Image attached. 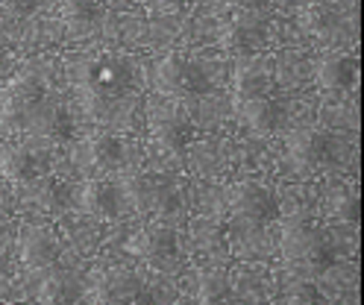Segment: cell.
I'll use <instances>...</instances> for the list:
<instances>
[{
	"instance_id": "obj_4",
	"label": "cell",
	"mask_w": 364,
	"mask_h": 305,
	"mask_svg": "<svg viewBox=\"0 0 364 305\" xmlns=\"http://www.w3.org/2000/svg\"><path fill=\"white\" fill-rule=\"evenodd\" d=\"M18 255L30 270L53 267L59 262V255H62V241L50 226L27 223L18 232Z\"/></svg>"
},
{
	"instance_id": "obj_8",
	"label": "cell",
	"mask_w": 364,
	"mask_h": 305,
	"mask_svg": "<svg viewBox=\"0 0 364 305\" xmlns=\"http://www.w3.org/2000/svg\"><path fill=\"white\" fill-rule=\"evenodd\" d=\"M129 80L132 70L118 56H100L85 68V85H91V91L100 97H118L129 88Z\"/></svg>"
},
{
	"instance_id": "obj_17",
	"label": "cell",
	"mask_w": 364,
	"mask_h": 305,
	"mask_svg": "<svg viewBox=\"0 0 364 305\" xmlns=\"http://www.w3.org/2000/svg\"><path fill=\"white\" fill-rule=\"evenodd\" d=\"M326 156V135L323 132H297L291 138V159L303 164H321Z\"/></svg>"
},
{
	"instance_id": "obj_3",
	"label": "cell",
	"mask_w": 364,
	"mask_h": 305,
	"mask_svg": "<svg viewBox=\"0 0 364 305\" xmlns=\"http://www.w3.org/2000/svg\"><path fill=\"white\" fill-rule=\"evenodd\" d=\"M230 208L238 220L256 223V226L277 220V215H279V205H277L273 191L259 182H238L230 194Z\"/></svg>"
},
{
	"instance_id": "obj_10",
	"label": "cell",
	"mask_w": 364,
	"mask_h": 305,
	"mask_svg": "<svg viewBox=\"0 0 364 305\" xmlns=\"http://www.w3.org/2000/svg\"><path fill=\"white\" fill-rule=\"evenodd\" d=\"M144 258L156 270H176L182 262L179 235L165 223L150 226L144 235Z\"/></svg>"
},
{
	"instance_id": "obj_7",
	"label": "cell",
	"mask_w": 364,
	"mask_h": 305,
	"mask_svg": "<svg viewBox=\"0 0 364 305\" xmlns=\"http://www.w3.org/2000/svg\"><path fill=\"white\" fill-rule=\"evenodd\" d=\"M80 208L97 220H118L124 215V191L106 179H91L80 188Z\"/></svg>"
},
{
	"instance_id": "obj_14",
	"label": "cell",
	"mask_w": 364,
	"mask_h": 305,
	"mask_svg": "<svg viewBox=\"0 0 364 305\" xmlns=\"http://www.w3.org/2000/svg\"><path fill=\"white\" fill-rule=\"evenodd\" d=\"M150 129H153L159 144H165L168 150H182L194 135L191 124L186 121V114H182L176 106L153 112L150 114Z\"/></svg>"
},
{
	"instance_id": "obj_1",
	"label": "cell",
	"mask_w": 364,
	"mask_h": 305,
	"mask_svg": "<svg viewBox=\"0 0 364 305\" xmlns=\"http://www.w3.org/2000/svg\"><path fill=\"white\" fill-rule=\"evenodd\" d=\"M153 85L165 97H194V94H206L212 88V80L188 56L168 53L153 68Z\"/></svg>"
},
{
	"instance_id": "obj_21",
	"label": "cell",
	"mask_w": 364,
	"mask_h": 305,
	"mask_svg": "<svg viewBox=\"0 0 364 305\" xmlns=\"http://www.w3.org/2000/svg\"><path fill=\"white\" fill-rule=\"evenodd\" d=\"M150 4L159 12H182V9H188L191 0H150Z\"/></svg>"
},
{
	"instance_id": "obj_9",
	"label": "cell",
	"mask_w": 364,
	"mask_h": 305,
	"mask_svg": "<svg viewBox=\"0 0 364 305\" xmlns=\"http://www.w3.org/2000/svg\"><path fill=\"white\" fill-rule=\"evenodd\" d=\"M267 23L256 18H235L230 27L223 30V47L232 50L235 56H253L267 47Z\"/></svg>"
},
{
	"instance_id": "obj_20",
	"label": "cell",
	"mask_w": 364,
	"mask_h": 305,
	"mask_svg": "<svg viewBox=\"0 0 364 305\" xmlns=\"http://www.w3.org/2000/svg\"><path fill=\"white\" fill-rule=\"evenodd\" d=\"M317 296H321V291H317L311 282H303L300 288H291V291H288V299H291V302H297V299H300V302H309V299H317Z\"/></svg>"
},
{
	"instance_id": "obj_12",
	"label": "cell",
	"mask_w": 364,
	"mask_h": 305,
	"mask_svg": "<svg viewBox=\"0 0 364 305\" xmlns=\"http://www.w3.org/2000/svg\"><path fill=\"white\" fill-rule=\"evenodd\" d=\"M238 121L244 124V129L256 132V135H270L282 121V106L270 97V94H262V97H244L238 103Z\"/></svg>"
},
{
	"instance_id": "obj_6",
	"label": "cell",
	"mask_w": 364,
	"mask_h": 305,
	"mask_svg": "<svg viewBox=\"0 0 364 305\" xmlns=\"http://www.w3.org/2000/svg\"><path fill=\"white\" fill-rule=\"evenodd\" d=\"M273 85H277V68H273V62H270L267 56H262V53L241 56V62H238V68H235V91H238V100L270 94Z\"/></svg>"
},
{
	"instance_id": "obj_11",
	"label": "cell",
	"mask_w": 364,
	"mask_h": 305,
	"mask_svg": "<svg viewBox=\"0 0 364 305\" xmlns=\"http://www.w3.org/2000/svg\"><path fill=\"white\" fill-rule=\"evenodd\" d=\"M44 173V161L36 150L24 147V144H6L0 147V176L15 182V185H24L30 179H38Z\"/></svg>"
},
{
	"instance_id": "obj_13",
	"label": "cell",
	"mask_w": 364,
	"mask_h": 305,
	"mask_svg": "<svg viewBox=\"0 0 364 305\" xmlns=\"http://www.w3.org/2000/svg\"><path fill=\"white\" fill-rule=\"evenodd\" d=\"M358 62L347 53H329L323 59H317L314 65V82L323 91H344L355 82Z\"/></svg>"
},
{
	"instance_id": "obj_2",
	"label": "cell",
	"mask_w": 364,
	"mask_h": 305,
	"mask_svg": "<svg viewBox=\"0 0 364 305\" xmlns=\"http://www.w3.org/2000/svg\"><path fill=\"white\" fill-rule=\"evenodd\" d=\"M282 250L294 264L300 267H311L314 273H326L332 264V252L323 241V235L309 223H294L285 229L282 238Z\"/></svg>"
},
{
	"instance_id": "obj_15",
	"label": "cell",
	"mask_w": 364,
	"mask_h": 305,
	"mask_svg": "<svg viewBox=\"0 0 364 305\" xmlns=\"http://www.w3.org/2000/svg\"><path fill=\"white\" fill-rule=\"evenodd\" d=\"M85 159H91V168L97 173H112L124 168L127 161V144L124 138L112 135V132H103V135H95L85 144Z\"/></svg>"
},
{
	"instance_id": "obj_18",
	"label": "cell",
	"mask_w": 364,
	"mask_h": 305,
	"mask_svg": "<svg viewBox=\"0 0 364 305\" xmlns=\"http://www.w3.org/2000/svg\"><path fill=\"white\" fill-rule=\"evenodd\" d=\"M197 296L203 302H220L230 296V276L223 270H206L197 282Z\"/></svg>"
},
{
	"instance_id": "obj_23",
	"label": "cell",
	"mask_w": 364,
	"mask_h": 305,
	"mask_svg": "<svg viewBox=\"0 0 364 305\" xmlns=\"http://www.w3.org/2000/svg\"><path fill=\"white\" fill-rule=\"evenodd\" d=\"M4 232H6V220L0 218V238H4Z\"/></svg>"
},
{
	"instance_id": "obj_5",
	"label": "cell",
	"mask_w": 364,
	"mask_h": 305,
	"mask_svg": "<svg viewBox=\"0 0 364 305\" xmlns=\"http://www.w3.org/2000/svg\"><path fill=\"white\" fill-rule=\"evenodd\" d=\"M27 129L44 138H68L71 135V114L65 112L62 103H56L48 94L36 97L30 106H24Z\"/></svg>"
},
{
	"instance_id": "obj_22",
	"label": "cell",
	"mask_w": 364,
	"mask_h": 305,
	"mask_svg": "<svg viewBox=\"0 0 364 305\" xmlns=\"http://www.w3.org/2000/svg\"><path fill=\"white\" fill-rule=\"evenodd\" d=\"M226 4L241 9V12H259V9H264L270 4V0H226Z\"/></svg>"
},
{
	"instance_id": "obj_16",
	"label": "cell",
	"mask_w": 364,
	"mask_h": 305,
	"mask_svg": "<svg viewBox=\"0 0 364 305\" xmlns=\"http://www.w3.org/2000/svg\"><path fill=\"white\" fill-rule=\"evenodd\" d=\"M100 15H103L100 0H62V18L68 27H71V33H77V36L95 30Z\"/></svg>"
},
{
	"instance_id": "obj_19",
	"label": "cell",
	"mask_w": 364,
	"mask_h": 305,
	"mask_svg": "<svg viewBox=\"0 0 364 305\" xmlns=\"http://www.w3.org/2000/svg\"><path fill=\"white\" fill-rule=\"evenodd\" d=\"M38 4L41 0H0V6L6 9L9 18H30V15H36Z\"/></svg>"
}]
</instances>
